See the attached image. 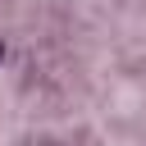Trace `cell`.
I'll return each instance as SVG.
<instances>
[{
	"mask_svg": "<svg viewBox=\"0 0 146 146\" xmlns=\"http://www.w3.org/2000/svg\"><path fill=\"white\" fill-rule=\"evenodd\" d=\"M0 59H5V41H0Z\"/></svg>",
	"mask_w": 146,
	"mask_h": 146,
	"instance_id": "obj_1",
	"label": "cell"
}]
</instances>
